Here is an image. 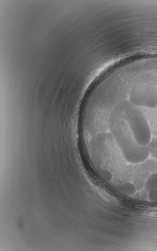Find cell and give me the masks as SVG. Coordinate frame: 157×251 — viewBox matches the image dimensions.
Returning a JSON list of instances; mask_svg holds the SVG:
<instances>
[{
	"label": "cell",
	"instance_id": "obj_2",
	"mask_svg": "<svg viewBox=\"0 0 157 251\" xmlns=\"http://www.w3.org/2000/svg\"><path fill=\"white\" fill-rule=\"evenodd\" d=\"M145 188L148 192L157 190V172L152 174L148 177L145 182Z\"/></svg>",
	"mask_w": 157,
	"mask_h": 251
},
{
	"label": "cell",
	"instance_id": "obj_1",
	"mask_svg": "<svg viewBox=\"0 0 157 251\" xmlns=\"http://www.w3.org/2000/svg\"><path fill=\"white\" fill-rule=\"evenodd\" d=\"M116 190L121 194L132 197L136 193V188L134 184L131 182H125L116 186Z\"/></svg>",
	"mask_w": 157,
	"mask_h": 251
},
{
	"label": "cell",
	"instance_id": "obj_3",
	"mask_svg": "<svg viewBox=\"0 0 157 251\" xmlns=\"http://www.w3.org/2000/svg\"><path fill=\"white\" fill-rule=\"evenodd\" d=\"M150 154H152L157 158V138L152 140L151 143L148 146Z\"/></svg>",
	"mask_w": 157,
	"mask_h": 251
},
{
	"label": "cell",
	"instance_id": "obj_4",
	"mask_svg": "<svg viewBox=\"0 0 157 251\" xmlns=\"http://www.w3.org/2000/svg\"><path fill=\"white\" fill-rule=\"evenodd\" d=\"M148 199L150 201L157 202V190L149 192Z\"/></svg>",
	"mask_w": 157,
	"mask_h": 251
}]
</instances>
